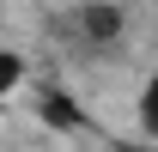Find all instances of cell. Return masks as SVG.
<instances>
[{"mask_svg":"<svg viewBox=\"0 0 158 152\" xmlns=\"http://www.w3.org/2000/svg\"><path fill=\"white\" fill-rule=\"evenodd\" d=\"M134 116H140V134H152V140H158V67L146 73V85H140V103H134Z\"/></svg>","mask_w":158,"mask_h":152,"instance_id":"3957f363","label":"cell"},{"mask_svg":"<svg viewBox=\"0 0 158 152\" xmlns=\"http://www.w3.org/2000/svg\"><path fill=\"white\" fill-rule=\"evenodd\" d=\"M24 73H31V61H24V49H0V97H19L24 91Z\"/></svg>","mask_w":158,"mask_h":152,"instance_id":"7a4b0ae2","label":"cell"},{"mask_svg":"<svg viewBox=\"0 0 158 152\" xmlns=\"http://www.w3.org/2000/svg\"><path fill=\"white\" fill-rule=\"evenodd\" d=\"M67 24H73V37L85 49H122V37H128V12L116 0H79Z\"/></svg>","mask_w":158,"mask_h":152,"instance_id":"6da1fadb","label":"cell"}]
</instances>
